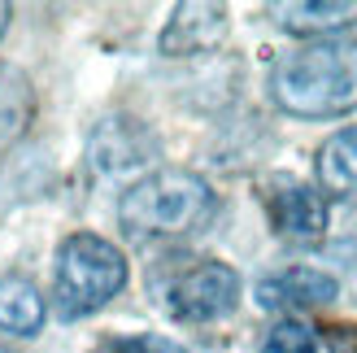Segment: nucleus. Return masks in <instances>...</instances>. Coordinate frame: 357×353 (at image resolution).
<instances>
[{"label":"nucleus","mask_w":357,"mask_h":353,"mask_svg":"<svg viewBox=\"0 0 357 353\" xmlns=\"http://www.w3.org/2000/svg\"><path fill=\"white\" fill-rule=\"evenodd\" d=\"M271 100L292 118H344L357 110V40H318L271 66Z\"/></svg>","instance_id":"nucleus-1"},{"label":"nucleus","mask_w":357,"mask_h":353,"mask_svg":"<svg viewBox=\"0 0 357 353\" xmlns=\"http://www.w3.org/2000/svg\"><path fill=\"white\" fill-rule=\"evenodd\" d=\"M218 218V192L192 170H153L135 179L118 201V223L131 240H174L196 236Z\"/></svg>","instance_id":"nucleus-2"},{"label":"nucleus","mask_w":357,"mask_h":353,"mask_svg":"<svg viewBox=\"0 0 357 353\" xmlns=\"http://www.w3.org/2000/svg\"><path fill=\"white\" fill-rule=\"evenodd\" d=\"M127 288V257L114 240L75 232L61 240L52 266V306L61 319H87Z\"/></svg>","instance_id":"nucleus-3"},{"label":"nucleus","mask_w":357,"mask_h":353,"mask_svg":"<svg viewBox=\"0 0 357 353\" xmlns=\"http://www.w3.org/2000/svg\"><path fill=\"white\" fill-rule=\"evenodd\" d=\"M157 296L174 323H218L240 306V275L218 257H183L157 284Z\"/></svg>","instance_id":"nucleus-4"},{"label":"nucleus","mask_w":357,"mask_h":353,"mask_svg":"<svg viewBox=\"0 0 357 353\" xmlns=\"http://www.w3.org/2000/svg\"><path fill=\"white\" fill-rule=\"evenodd\" d=\"M266 201V218L283 240L310 244L323 240L327 232V197L318 188H310L305 179H292V174H275L261 192Z\"/></svg>","instance_id":"nucleus-5"},{"label":"nucleus","mask_w":357,"mask_h":353,"mask_svg":"<svg viewBox=\"0 0 357 353\" xmlns=\"http://www.w3.org/2000/svg\"><path fill=\"white\" fill-rule=\"evenodd\" d=\"M227 9L222 5H174L170 22L162 27L157 48L166 57H201V52L222 48L227 40Z\"/></svg>","instance_id":"nucleus-6"},{"label":"nucleus","mask_w":357,"mask_h":353,"mask_svg":"<svg viewBox=\"0 0 357 353\" xmlns=\"http://www.w3.org/2000/svg\"><path fill=\"white\" fill-rule=\"evenodd\" d=\"M335 296H340V284L318 266H283L257 284L261 310H288V314L292 310H318V306H331Z\"/></svg>","instance_id":"nucleus-7"},{"label":"nucleus","mask_w":357,"mask_h":353,"mask_svg":"<svg viewBox=\"0 0 357 353\" xmlns=\"http://www.w3.org/2000/svg\"><path fill=\"white\" fill-rule=\"evenodd\" d=\"M271 17L288 35L327 40L357 27V0H292V5H271Z\"/></svg>","instance_id":"nucleus-8"},{"label":"nucleus","mask_w":357,"mask_h":353,"mask_svg":"<svg viewBox=\"0 0 357 353\" xmlns=\"http://www.w3.org/2000/svg\"><path fill=\"white\" fill-rule=\"evenodd\" d=\"M157 153V140L135 118H105L92 131V162L96 170H131Z\"/></svg>","instance_id":"nucleus-9"},{"label":"nucleus","mask_w":357,"mask_h":353,"mask_svg":"<svg viewBox=\"0 0 357 353\" xmlns=\"http://www.w3.org/2000/svg\"><path fill=\"white\" fill-rule=\"evenodd\" d=\"M318 170V188L331 201H357V122L344 131H335L323 140V149L314 157Z\"/></svg>","instance_id":"nucleus-10"},{"label":"nucleus","mask_w":357,"mask_h":353,"mask_svg":"<svg viewBox=\"0 0 357 353\" xmlns=\"http://www.w3.org/2000/svg\"><path fill=\"white\" fill-rule=\"evenodd\" d=\"M44 296L26 275H0V331L9 336H35L44 327Z\"/></svg>","instance_id":"nucleus-11"},{"label":"nucleus","mask_w":357,"mask_h":353,"mask_svg":"<svg viewBox=\"0 0 357 353\" xmlns=\"http://www.w3.org/2000/svg\"><path fill=\"white\" fill-rule=\"evenodd\" d=\"M35 118V92L17 66L0 61V149L17 144Z\"/></svg>","instance_id":"nucleus-12"},{"label":"nucleus","mask_w":357,"mask_h":353,"mask_svg":"<svg viewBox=\"0 0 357 353\" xmlns=\"http://www.w3.org/2000/svg\"><path fill=\"white\" fill-rule=\"evenodd\" d=\"M261 353H318V336H314V327L296 323V319H283L266 331Z\"/></svg>","instance_id":"nucleus-13"},{"label":"nucleus","mask_w":357,"mask_h":353,"mask_svg":"<svg viewBox=\"0 0 357 353\" xmlns=\"http://www.w3.org/2000/svg\"><path fill=\"white\" fill-rule=\"evenodd\" d=\"M96 353H162V340H144V336H127V340H105Z\"/></svg>","instance_id":"nucleus-14"},{"label":"nucleus","mask_w":357,"mask_h":353,"mask_svg":"<svg viewBox=\"0 0 357 353\" xmlns=\"http://www.w3.org/2000/svg\"><path fill=\"white\" fill-rule=\"evenodd\" d=\"M9 13H13L9 5H0V35H5V27H9Z\"/></svg>","instance_id":"nucleus-15"},{"label":"nucleus","mask_w":357,"mask_h":353,"mask_svg":"<svg viewBox=\"0 0 357 353\" xmlns=\"http://www.w3.org/2000/svg\"><path fill=\"white\" fill-rule=\"evenodd\" d=\"M0 353H5V349H0Z\"/></svg>","instance_id":"nucleus-16"}]
</instances>
